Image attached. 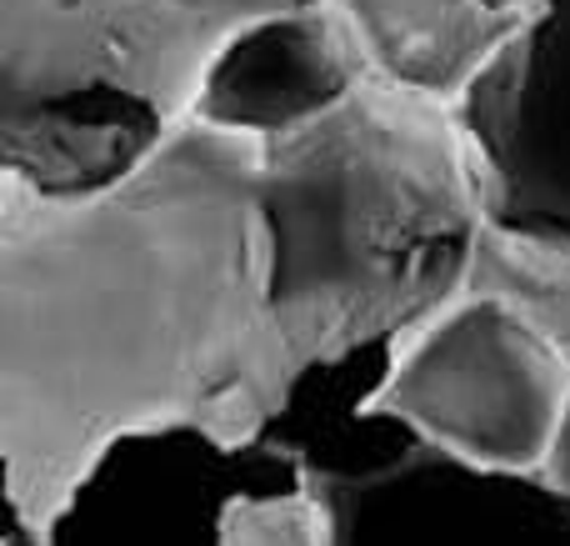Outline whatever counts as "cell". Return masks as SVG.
<instances>
[{
  "mask_svg": "<svg viewBox=\"0 0 570 546\" xmlns=\"http://www.w3.org/2000/svg\"><path fill=\"white\" fill-rule=\"evenodd\" d=\"M266 286L261 140L190 116L76 196L0 166L6 546H46L126 441L266 447L291 411Z\"/></svg>",
  "mask_w": 570,
  "mask_h": 546,
  "instance_id": "obj_1",
  "label": "cell"
},
{
  "mask_svg": "<svg viewBox=\"0 0 570 546\" xmlns=\"http://www.w3.org/2000/svg\"><path fill=\"white\" fill-rule=\"evenodd\" d=\"M261 216L271 357L291 397L465 296L491 226L461 106L381 76L261 146Z\"/></svg>",
  "mask_w": 570,
  "mask_h": 546,
  "instance_id": "obj_2",
  "label": "cell"
},
{
  "mask_svg": "<svg viewBox=\"0 0 570 546\" xmlns=\"http://www.w3.org/2000/svg\"><path fill=\"white\" fill-rule=\"evenodd\" d=\"M325 0H0L6 166L40 181L70 136L126 176L196 116L206 70L261 20Z\"/></svg>",
  "mask_w": 570,
  "mask_h": 546,
  "instance_id": "obj_3",
  "label": "cell"
},
{
  "mask_svg": "<svg viewBox=\"0 0 570 546\" xmlns=\"http://www.w3.org/2000/svg\"><path fill=\"white\" fill-rule=\"evenodd\" d=\"M570 407V361L491 296H455L391 341L365 417L491 477H541Z\"/></svg>",
  "mask_w": 570,
  "mask_h": 546,
  "instance_id": "obj_4",
  "label": "cell"
},
{
  "mask_svg": "<svg viewBox=\"0 0 570 546\" xmlns=\"http://www.w3.org/2000/svg\"><path fill=\"white\" fill-rule=\"evenodd\" d=\"M305 487L325 501L331 546H551L570 527V497L525 477L505 537L485 532L495 477L421 441L351 477H305Z\"/></svg>",
  "mask_w": 570,
  "mask_h": 546,
  "instance_id": "obj_5",
  "label": "cell"
},
{
  "mask_svg": "<svg viewBox=\"0 0 570 546\" xmlns=\"http://www.w3.org/2000/svg\"><path fill=\"white\" fill-rule=\"evenodd\" d=\"M371 76L375 70L355 30L325 0V6L240 30L206 70L196 120L266 146V140H281L331 116Z\"/></svg>",
  "mask_w": 570,
  "mask_h": 546,
  "instance_id": "obj_6",
  "label": "cell"
},
{
  "mask_svg": "<svg viewBox=\"0 0 570 546\" xmlns=\"http://www.w3.org/2000/svg\"><path fill=\"white\" fill-rule=\"evenodd\" d=\"M381 80L461 106L546 0H331Z\"/></svg>",
  "mask_w": 570,
  "mask_h": 546,
  "instance_id": "obj_7",
  "label": "cell"
},
{
  "mask_svg": "<svg viewBox=\"0 0 570 546\" xmlns=\"http://www.w3.org/2000/svg\"><path fill=\"white\" fill-rule=\"evenodd\" d=\"M465 291L511 306L535 337H546L570 361V246L521 236L491 221L475 241Z\"/></svg>",
  "mask_w": 570,
  "mask_h": 546,
  "instance_id": "obj_8",
  "label": "cell"
},
{
  "mask_svg": "<svg viewBox=\"0 0 570 546\" xmlns=\"http://www.w3.org/2000/svg\"><path fill=\"white\" fill-rule=\"evenodd\" d=\"M220 546H331V517L305 477L285 487H250L226 507Z\"/></svg>",
  "mask_w": 570,
  "mask_h": 546,
  "instance_id": "obj_9",
  "label": "cell"
},
{
  "mask_svg": "<svg viewBox=\"0 0 570 546\" xmlns=\"http://www.w3.org/2000/svg\"><path fill=\"white\" fill-rule=\"evenodd\" d=\"M546 481H551L561 497H570V407H566V421H561V437H556V451H551V461H546V471H541Z\"/></svg>",
  "mask_w": 570,
  "mask_h": 546,
  "instance_id": "obj_10",
  "label": "cell"
}]
</instances>
